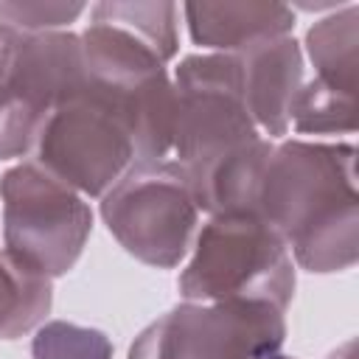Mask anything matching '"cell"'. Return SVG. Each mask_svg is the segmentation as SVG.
Returning a JSON list of instances; mask_svg holds the SVG:
<instances>
[{
  "label": "cell",
  "instance_id": "19",
  "mask_svg": "<svg viewBox=\"0 0 359 359\" xmlns=\"http://www.w3.org/2000/svg\"><path fill=\"white\" fill-rule=\"evenodd\" d=\"M269 359H294V356H280V353H275V356H269Z\"/></svg>",
  "mask_w": 359,
  "mask_h": 359
},
{
  "label": "cell",
  "instance_id": "7",
  "mask_svg": "<svg viewBox=\"0 0 359 359\" xmlns=\"http://www.w3.org/2000/svg\"><path fill=\"white\" fill-rule=\"evenodd\" d=\"M101 219L132 258L171 269L191 247L199 208L185 171L165 157L135 163L101 196Z\"/></svg>",
  "mask_w": 359,
  "mask_h": 359
},
{
  "label": "cell",
  "instance_id": "13",
  "mask_svg": "<svg viewBox=\"0 0 359 359\" xmlns=\"http://www.w3.org/2000/svg\"><path fill=\"white\" fill-rule=\"evenodd\" d=\"M50 278L0 250V339H17L39 328L50 311Z\"/></svg>",
  "mask_w": 359,
  "mask_h": 359
},
{
  "label": "cell",
  "instance_id": "17",
  "mask_svg": "<svg viewBox=\"0 0 359 359\" xmlns=\"http://www.w3.org/2000/svg\"><path fill=\"white\" fill-rule=\"evenodd\" d=\"M87 11L84 3L76 0H17L0 3V22L17 31H65Z\"/></svg>",
  "mask_w": 359,
  "mask_h": 359
},
{
  "label": "cell",
  "instance_id": "8",
  "mask_svg": "<svg viewBox=\"0 0 359 359\" xmlns=\"http://www.w3.org/2000/svg\"><path fill=\"white\" fill-rule=\"evenodd\" d=\"M0 199L6 250L50 280L67 275L93 230L84 196L36 163H20L0 177Z\"/></svg>",
  "mask_w": 359,
  "mask_h": 359
},
{
  "label": "cell",
  "instance_id": "15",
  "mask_svg": "<svg viewBox=\"0 0 359 359\" xmlns=\"http://www.w3.org/2000/svg\"><path fill=\"white\" fill-rule=\"evenodd\" d=\"M289 123L300 135H353L356 132V95L342 93L320 79L303 81L292 104Z\"/></svg>",
  "mask_w": 359,
  "mask_h": 359
},
{
  "label": "cell",
  "instance_id": "1",
  "mask_svg": "<svg viewBox=\"0 0 359 359\" xmlns=\"http://www.w3.org/2000/svg\"><path fill=\"white\" fill-rule=\"evenodd\" d=\"M174 163L196 208L216 216L252 210L272 140L247 112L236 53H191L174 70Z\"/></svg>",
  "mask_w": 359,
  "mask_h": 359
},
{
  "label": "cell",
  "instance_id": "6",
  "mask_svg": "<svg viewBox=\"0 0 359 359\" xmlns=\"http://www.w3.org/2000/svg\"><path fill=\"white\" fill-rule=\"evenodd\" d=\"M81 81L79 34H31L0 22V160L34 151L45 118Z\"/></svg>",
  "mask_w": 359,
  "mask_h": 359
},
{
  "label": "cell",
  "instance_id": "12",
  "mask_svg": "<svg viewBox=\"0 0 359 359\" xmlns=\"http://www.w3.org/2000/svg\"><path fill=\"white\" fill-rule=\"evenodd\" d=\"M306 53L317 70L314 79L356 95L359 73V6L345 3L306 31Z\"/></svg>",
  "mask_w": 359,
  "mask_h": 359
},
{
  "label": "cell",
  "instance_id": "3",
  "mask_svg": "<svg viewBox=\"0 0 359 359\" xmlns=\"http://www.w3.org/2000/svg\"><path fill=\"white\" fill-rule=\"evenodd\" d=\"M286 241L252 210L210 216L180 272V294L196 303H266L286 309L294 294Z\"/></svg>",
  "mask_w": 359,
  "mask_h": 359
},
{
  "label": "cell",
  "instance_id": "4",
  "mask_svg": "<svg viewBox=\"0 0 359 359\" xmlns=\"http://www.w3.org/2000/svg\"><path fill=\"white\" fill-rule=\"evenodd\" d=\"M34 163L81 196H104L135 165L126 112L84 76L45 118L34 143Z\"/></svg>",
  "mask_w": 359,
  "mask_h": 359
},
{
  "label": "cell",
  "instance_id": "11",
  "mask_svg": "<svg viewBox=\"0 0 359 359\" xmlns=\"http://www.w3.org/2000/svg\"><path fill=\"white\" fill-rule=\"evenodd\" d=\"M180 11L194 45L213 53H241L294 28V11L283 3H185Z\"/></svg>",
  "mask_w": 359,
  "mask_h": 359
},
{
  "label": "cell",
  "instance_id": "16",
  "mask_svg": "<svg viewBox=\"0 0 359 359\" xmlns=\"http://www.w3.org/2000/svg\"><path fill=\"white\" fill-rule=\"evenodd\" d=\"M31 356L34 359H112V342L98 328L67 323V320H50L36 328L31 339Z\"/></svg>",
  "mask_w": 359,
  "mask_h": 359
},
{
  "label": "cell",
  "instance_id": "2",
  "mask_svg": "<svg viewBox=\"0 0 359 359\" xmlns=\"http://www.w3.org/2000/svg\"><path fill=\"white\" fill-rule=\"evenodd\" d=\"M356 146L280 140L272 146L252 213L283 241L309 272H342L359 258Z\"/></svg>",
  "mask_w": 359,
  "mask_h": 359
},
{
  "label": "cell",
  "instance_id": "18",
  "mask_svg": "<svg viewBox=\"0 0 359 359\" xmlns=\"http://www.w3.org/2000/svg\"><path fill=\"white\" fill-rule=\"evenodd\" d=\"M328 359H356V339L342 342L337 351H331V353H328Z\"/></svg>",
  "mask_w": 359,
  "mask_h": 359
},
{
  "label": "cell",
  "instance_id": "14",
  "mask_svg": "<svg viewBox=\"0 0 359 359\" xmlns=\"http://www.w3.org/2000/svg\"><path fill=\"white\" fill-rule=\"evenodd\" d=\"M90 20L118 25L146 42L163 62L180 50V6L177 3H140V0H104L90 8Z\"/></svg>",
  "mask_w": 359,
  "mask_h": 359
},
{
  "label": "cell",
  "instance_id": "5",
  "mask_svg": "<svg viewBox=\"0 0 359 359\" xmlns=\"http://www.w3.org/2000/svg\"><path fill=\"white\" fill-rule=\"evenodd\" d=\"M84 76L109 93L126 112L135 137V163H157L171 154L177 93L165 62L135 34L90 22L81 34Z\"/></svg>",
  "mask_w": 359,
  "mask_h": 359
},
{
  "label": "cell",
  "instance_id": "9",
  "mask_svg": "<svg viewBox=\"0 0 359 359\" xmlns=\"http://www.w3.org/2000/svg\"><path fill=\"white\" fill-rule=\"evenodd\" d=\"M283 339L286 320L275 306L185 300L149 323L126 359H269Z\"/></svg>",
  "mask_w": 359,
  "mask_h": 359
},
{
  "label": "cell",
  "instance_id": "10",
  "mask_svg": "<svg viewBox=\"0 0 359 359\" xmlns=\"http://www.w3.org/2000/svg\"><path fill=\"white\" fill-rule=\"evenodd\" d=\"M238 56L244 104L264 137H283L292 121V104L303 87V48L289 36L266 39Z\"/></svg>",
  "mask_w": 359,
  "mask_h": 359
}]
</instances>
